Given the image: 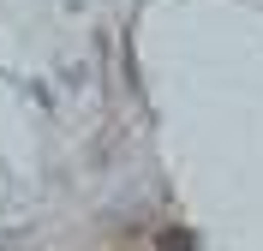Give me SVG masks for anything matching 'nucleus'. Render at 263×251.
I'll use <instances>...</instances> for the list:
<instances>
[{
  "label": "nucleus",
  "instance_id": "f257e3e1",
  "mask_svg": "<svg viewBox=\"0 0 263 251\" xmlns=\"http://www.w3.org/2000/svg\"><path fill=\"white\" fill-rule=\"evenodd\" d=\"M156 251H197V234L192 227H167V234L156 239Z\"/></svg>",
  "mask_w": 263,
  "mask_h": 251
}]
</instances>
